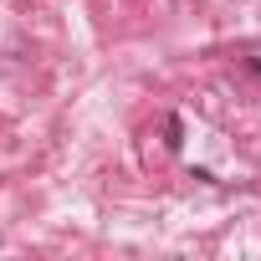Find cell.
<instances>
[{
    "label": "cell",
    "mask_w": 261,
    "mask_h": 261,
    "mask_svg": "<svg viewBox=\"0 0 261 261\" xmlns=\"http://www.w3.org/2000/svg\"><path fill=\"white\" fill-rule=\"evenodd\" d=\"M164 149H169V154H179V149H185V118H179V113H169V118H164Z\"/></svg>",
    "instance_id": "6da1fadb"
}]
</instances>
